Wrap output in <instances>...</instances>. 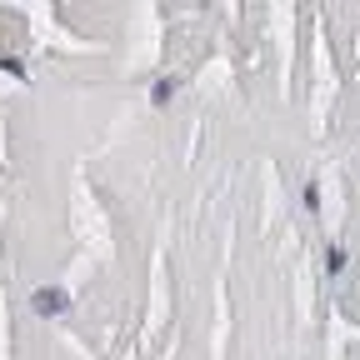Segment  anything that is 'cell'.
<instances>
[{"label":"cell","mask_w":360,"mask_h":360,"mask_svg":"<svg viewBox=\"0 0 360 360\" xmlns=\"http://www.w3.org/2000/svg\"><path fill=\"white\" fill-rule=\"evenodd\" d=\"M171 95H176V80H155V86H151V100H155V105H165Z\"/></svg>","instance_id":"2"},{"label":"cell","mask_w":360,"mask_h":360,"mask_svg":"<svg viewBox=\"0 0 360 360\" xmlns=\"http://www.w3.org/2000/svg\"><path fill=\"white\" fill-rule=\"evenodd\" d=\"M301 200H305V210H315V205H321V185H315V180H305V190H301Z\"/></svg>","instance_id":"3"},{"label":"cell","mask_w":360,"mask_h":360,"mask_svg":"<svg viewBox=\"0 0 360 360\" xmlns=\"http://www.w3.org/2000/svg\"><path fill=\"white\" fill-rule=\"evenodd\" d=\"M30 305H35V315H60V310H66V295H60V290H35Z\"/></svg>","instance_id":"1"}]
</instances>
